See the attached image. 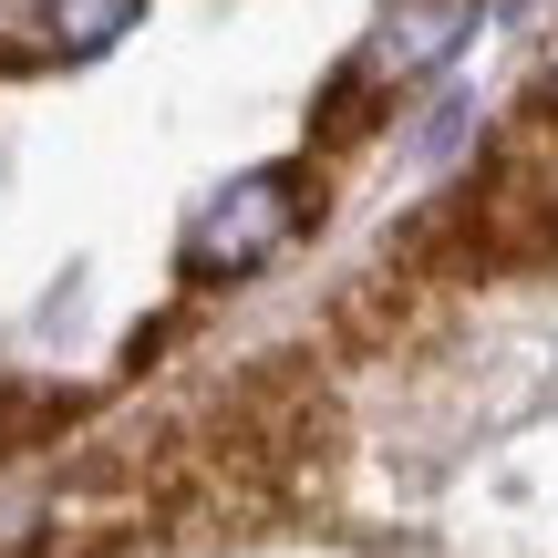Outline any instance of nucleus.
I'll use <instances>...</instances> for the list:
<instances>
[{"label": "nucleus", "instance_id": "8", "mask_svg": "<svg viewBox=\"0 0 558 558\" xmlns=\"http://www.w3.org/2000/svg\"><path fill=\"white\" fill-rule=\"evenodd\" d=\"M62 424V393H41V383H0V465L21 456V445H41Z\"/></svg>", "mask_w": 558, "mask_h": 558}, {"label": "nucleus", "instance_id": "6", "mask_svg": "<svg viewBox=\"0 0 558 558\" xmlns=\"http://www.w3.org/2000/svg\"><path fill=\"white\" fill-rule=\"evenodd\" d=\"M465 32H476V0H393V11H383V41H373V73L383 83L435 73Z\"/></svg>", "mask_w": 558, "mask_h": 558}, {"label": "nucleus", "instance_id": "9", "mask_svg": "<svg viewBox=\"0 0 558 558\" xmlns=\"http://www.w3.org/2000/svg\"><path fill=\"white\" fill-rule=\"evenodd\" d=\"M548 104H558V41H548Z\"/></svg>", "mask_w": 558, "mask_h": 558}, {"label": "nucleus", "instance_id": "5", "mask_svg": "<svg viewBox=\"0 0 558 558\" xmlns=\"http://www.w3.org/2000/svg\"><path fill=\"white\" fill-rule=\"evenodd\" d=\"M456 290H465V279L445 269V259H424V248L393 239L373 269L352 279V290L331 300V341H341V352H362V362H393V352H414V341L445 331Z\"/></svg>", "mask_w": 558, "mask_h": 558}, {"label": "nucleus", "instance_id": "7", "mask_svg": "<svg viewBox=\"0 0 558 558\" xmlns=\"http://www.w3.org/2000/svg\"><path fill=\"white\" fill-rule=\"evenodd\" d=\"M145 21V0H41V41L52 52H114Z\"/></svg>", "mask_w": 558, "mask_h": 558}, {"label": "nucleus", "instance_id": "1", "mask_svg": "<svg viewBox=\"0 0 558 558\" xmlns=\"http://www.w3.org/2000/svg\"><path fill=\"white\" fill-rule=\"evenodd\" d=\"M465 269H548L558 259V104H518L486 135V166L445 197Z\"/></svg>", "mask_w": 558, "mask_h": 558}, {"label": "nucleus", "instance_id": "4", "mask_svg": "<svg viewBox=\"0 0 558 558\" xmlns=\"http://www.w3.org/2000/svg\"><path fill=\"white\" fill-rule=\"evenodd\" d=\"M311 218H320L311 166H248V177H228L218 197L186 218L177 259H186V279H248V269H269Z\"/></svg>", "mask_w": 558, "mask_h": 558}, {"label": "nucleus", "instance_id": "2", "mask_svg": "<svg viewBox=\"0 0 558 558\" xmlns=\"http://www.w3.org/2000/svg\"><path fill=\"white\" fill-rule=\"evenodd\" d=\"M166 497H177V435L94 445V456H73L62 486L41 497L32 548H21V558H124L135 538L166 527Z\"/></svg>", "mask_w": 558, "mask_h": 558}, {"label": "nucleus", "instance_id": "3", "mask_svg": "<svg viewBox=\"0 0 558 558\" xmlns=\"http://www.w3.org/2000/svg\"><path fill=\"white\" fill-rule=\"evenodd\" d=\"M197 435H218L228 456L269 465L290 497H311V476H331V456H341V403L300 352H269L218 393V414H207Z\"/></svg>", "mask_w": 558, "mask_h": 558}]
</instances>
